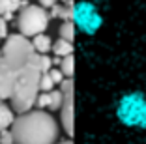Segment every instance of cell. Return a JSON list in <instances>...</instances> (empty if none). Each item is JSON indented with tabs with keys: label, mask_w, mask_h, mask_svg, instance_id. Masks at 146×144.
Listing matches in <instances>:
<instances>
[{
	"label": "cell",
	"mask_w": 146,
	"mask_h": 144,
	"mask_svg": "<svg viewBox=\"0 0 146 144\" xmlns=\"http://www.w3.org/2000/svg\"><path fill=\"white\" fill-rule=\"evenodd\" d=\"M52 66H54L52 58H49V54H41V71L43 73H49L52 69Z\"/></svg>",
	"instance_id": "e0dca14e"
},
{
	"label": "cell",
	"mask_w": 146,
	"mask_h": 144,
	"mask_svg": "<svg viewBox=\"0 0 146 144\" xmlns=\"http://www.w3.org/2000/svg\"><path fill=\"white\" fill-rule=\"evenodd\" d=\"M56 144H73L71 140H62V142H56Z\"/></svg>",
	"instance_id": "44dd1931"
},
{
	"label": "cell",
	"mask_w": 146,
	"mask_h": 144,
	"mask_svg": "<svg viewBox=\"0 0 146 144\" xmlns=\"http://www.w3.org/2000/svg\"><path fill=\"white\" fill-rule=\"evenodd\" d=\"M60 2H64V4H69V6L73 4V0H60Z\"/></svg>",
	"instance_id": "7402d4cb"
},
{
	"label": "cell",
	"mask_w": 146,
	"mask_h": 144,
	"mask_svg": "<svg viewBox=\"0 0 146 144\" xmlns=\"http://www.w3.org/2000/svg\"><path fill=\"white\" fill-rule=\"evenodd\" d=\"M60 90L64 92V103L60 109V123L64 131L69 137L73 135V81L66 79L60 84Z\"/></svg>",
	"instance_id": "5b68a950"
},
{
	"label": "cell",
	"mask_w": 146,
	"mask_h": 144,
	"mask_svg": "<svg viewBox=\"0 0 146 144\" xmlns=\"http://www.w3.org/2000/svg\"><path fill=\"white\" fill-rule=\"evenodd\" d=\"M36 107L41 109V110L49 109V107H51V92H39L38 101H36Z\"/></svg>",
	"instance_id": "9a60e30c"
},
{
	"label": "cell",
	"mask_w": 146,
	"mask_h": 144,
	"mask_svg": "<svg viewBox=\"0 0 146 144\" xmlns=\"http://www.w3.org/2000/svg\"><path fill=\"white\" fill-rule=\"evenodd\" d=\"M62 103H64V92H62L60 88L52 90V92H51V107H49V110H51V112H54V110L60 112Z\"/></svg>",
	"instance_id": "7c38bea8"
},
{
	"label": "cell",
	"mask_w": 146,
	"mask_h": 144,
	"mask_svg": "<svg viewBox=\"0 0 146 144\" xmlns=\"http://www.w3.org/2000/svg\"><path fill=\"white\" fill-rule=\"evenodd\" d=\"M8 36H9V34H8V23L0 17V45H2V43L8 39Z\"/></svg>",
	"instance_id": "d6986e66"
},
{
	"label": "cell",
	"mask_w": 146,
	"mask_h": 144,
	"mask_svg": "<svg viewBox=\"0 0 146 144\" xmlns=\"http://www.w3.org/2000/svg\"><path fill=\"white\" fill-rule=\"evenodd\" d=\"M54 86L56 84H54V81L51 79V75H49V73H43L41 81H39V90H41V92H52Z\"/></svg>",
	"instance_id": "5bb4252c"
},
{
	"label": "cell",
	"mask_w": 146,
	"mask_h": 144,
	"mask_svg": "<svg viewBox=\"0 0 146 144\" xmlns=\"http://www.w3.org/2000/svg\"><path fill=\"white\" fill-rule=\"evenodd\" d=\"M30 41H32L34 49L39 52V54H47L49 51H52V43H54L52 38L47 36V34H38V36H34Z\"/></svg>",
	"instance_id": "ba28073f"
},
{
	"label": "cell",
	"mask_w": 146,
	"mask_h": 144,
	"mask_svg": "<svg viewBox=\"0 0 146 144\" xmlns=\"http://www.w3.org/2000/svg\"><path fill=\"white\" fill-rule=\"evenodd\" d=\"M41 54L30 38L9 34L0 45V99H9L17 114L32 110L41 92Z\"/></svg>",
	"instance_id": "6da1fadb"
},
{
	"label": "cell",
	"mask_w": 146,
	"mask_h": 144,
	"mask_svg": "<svg viewBox=\"0 0 146 144\" xmlns=\"http://www.w3.org/2000/svg\"><path fill=\"white\" fill-rule=\"evenodd\" d=\"M0 144H15V139H13L11 129H6V131L0 133Z\"/></svg>",
	"instance_id": "ac0fdd59"
},
{
	"label": "cell",
	"mask_w": 146,
	"mask_h": 144,
	"mask_svg": "<svg viewBox=\"0 0 146 144\" xmlns=\"http://www.w3.org/2000/svg\"><path fill=\"white\" fill-rule=\"evenodd\" d=\"M58 68L62 69V73L66 75V79H71L73 77V68H75V60H73V54L66 56V58H62L60 66Z\"/></svg>",
	"instance_id": "4fadbf2b"
},
{
	"label": "cell",
	"mask_w": 146,
	"mask_h": 144,
	"mask_svg": "<svg viewBox=\"0 0 146 144\" xmlns=\"http://www.w3.org/2000/svg\"><path fill=\"white\" fill-rule=\"evenodd\" d=\"M51 19H60V21H71L73 17V8L69 4L64 2H58L54 8H51Z\"/></svg>",
	"instance_id": "9c48e42d"
},
{
	"label": "cell",
	"mask_w": 146,
	"mask_h": 144,
	"mask_svg": "<svg viewBox=\"0 0 146 144\" xmlns=\"http://www.w3.org/2000/svg\"><path fill=\"white\" fill-rule=\"evenodd\" d=\"M9 129L15 144H56L60 135L54 116L41 109H32L15 116Z\"/></svg>",
	"instance_id": "7a4b0ae2"
},
{
	"label": "cell",
	"mask_w": 146,
	"mask_h": 144,
	"mask_svg": "<svg viewBox=\"0 0 146 144\" xmlns=\"http://www.w3.org/2000/svg\"><path fill=\"white\" fill-rule=\"evenodd\" d=\"M116 114L127 127L146 129V98L141 92L125 94L118 103Z\"/></svg>",
	"instance_id": "277c9868"
},
{
	"label": "cell",
	"mask_w": 146,
	"mask_h": 144,
	"mask_svg": "<svg viewBox=\"0 0 146 144\" xmlns=\"http://www.w3.org/2000/svg\"><path fill=\"white\" fill-rule=\"evenodd\" d=\"M26 4H28L26 0H0V17L4 19L6 23L13 21V19H17L15 15H17Z\"/></svg>",
	"instance_id": "8992f818"
},
{
	"label": "cell",
	"mask_w": 146,
	"mask_h": 144,
	"mask_svg": "<svg viewBox=\"0 0 146 144\" xmlns=\"http://www.w3.org/2000/svg\"><path fill=\"white\" fill-rule=\"evenodd\" d=\"M73 36H75V28H73V21H62L58 26V38L68 39L73 43Z\"/></svg>",
	"instance_id": "8fae6325"
},
{
	"label": "cell",
	"mask_w": 146,
	"mask_h": 144,
	"mask_svg": "<svg viewBox=\"0 0 146 144\" xmlns=\"http://www.w3.org/2000/svg\"><path fill=\"white\" fill-rule=\"evenodd\" d=\"M52 54L58 56V58H66V56L73 54V43L68 41V39L58 38L54 43H52Z\"/></svg>",
	"instance_id": "30bf717a"
},
{
	"label": "cell",
	"mask_w": 146,
	"mask_h": 144,
	"mask_svg": "<svg viewBox=\"0 0 146 144\" xmlns=\"http://www.w3.org/2000/svg\"><path fill=\"white\" fill-rule=\"evenodd\" d=\"M49 21H51V13L43 6L26 4L19 11L17 19H15V26L19 28V34L32 39L38 34H45V30L49 28Z\"/></svg>",
	"instance_id": "3957f363"
},
{
	"label": "cell",
	"mask_w": 146,
	"mask_h": 144,
	"mask_svg": "<svg viewBox=\"0 0 146 144\" xmlns=\"http://www.w3.org/2000/svg\"><path fill=\"white\" fill-rule=\"evenodd\" d=\"M49 75H51V79L54 81V84H62V82L66 81V75L62 73V69H60V68H56V69L52 68L51 71H49Z\"/></svg>",
	"instance_id": "2e32d148"
},
{
	"label": "cell",
	"mask_w": 146,
	"mask_h": 144,
	"mask_svg": "<svg viewBox=\"0 0 146 144\" xmlns=\"http://www.w3.org/2000/svg\"><path fill=\"white\" fill-rule=\"evenodd\" d=\"M15 120V110L11 109V105H6L4 99H0V133L9 129Z\"/></svg>",
	"instance_id": "52a82bcc"
},
{
	"label": "cell",
	"mask_w": 146,
	"mask_h": 144,
	"mask_svg": "<svg viewBox=\"0 0 146 144\" xmlns=\"http://www.w3.org/2000/svg\"><path fill=\"white\" fill-rule=\"evenodd\" d=\"M58 2H60V0H39V6H43L45 9H51V8H54Z\"/></svg>",
	"instance_id": "ffe728a7"
}]
</instances>
